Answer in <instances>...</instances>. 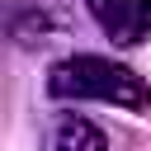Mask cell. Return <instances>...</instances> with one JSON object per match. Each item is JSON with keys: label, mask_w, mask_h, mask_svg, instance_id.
<instances>
[{"label": "cell", "mask_w": 151, "mask_h": 151, "mask_svg": "<svg viewBox=\"0 0 151 151\" xmlns=\"http://www.w3.org/2000/svg\"><path fill=\"white\" fill-rule=\"evenodd\" d=\"M47 90L57 99H99V104H113V109H146L151 104V85L113 61V57H94V52H80V57H66L47 71Z\"/></svg>", "instance_id": "1"}, {"label": "cell", "mask_w": 151, "mask_h": 151, "mask_svg": "<svg viewBox=\"0 0 151 151\" xmlns=\"http://www.w3.org/2000/svg\"><path fill=\"white\" fill-rule=\"evenodd\" d=\"M90 14L118 47H137L151 38V0H90Z\"/></svg>", "instance_id": "2"}, {"label": "cell", "mask_w": 151, "mask_h": 151, "mask_svg": "<svg viewBox=\"0 0 151 151\" xmlns=\"http://www.w3.org/2000/svg\"><path fill=\"white\" fill-rule=\"evenodd\" d=\"M52 151H109V137H104L90 118L66 113V118L57 123V132H52Z\"/></svg>", "instance_id": "3"}]
</instances>
